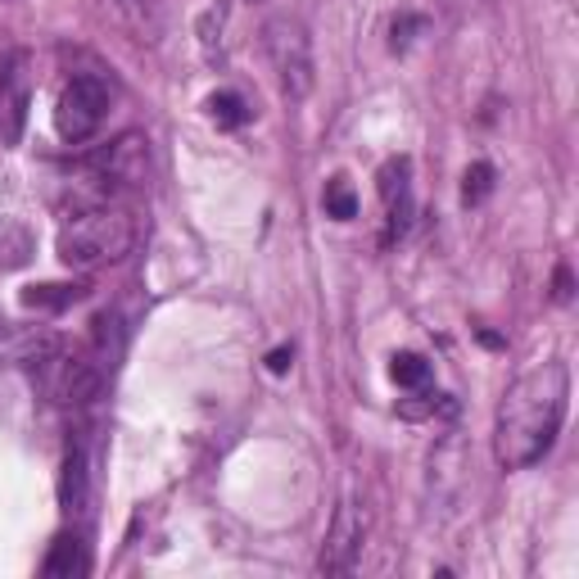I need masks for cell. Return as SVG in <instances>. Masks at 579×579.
Returning a JSON list of instances; mask_svg holds the SVG:
<instances>
[{"instance_id": "obj_17", "label": "cell", "mask_w": 579, "mask_h": 579, "mask_svg": "<svg viewBox=\"0 0 579 579\" xmlns=\"http://www.w3.org/2000/svg\"><path fill=\"white\" fill-rule=\"evenodd\" d=\"M389 376H394V385H403V389H425V385H431V362H425L421 353H394L389 358Z\"/></svg>"}, {"instance_id": "obj_14", "label": "cell", "mask_w": 579, "mask_h": 579, "mask_svg": "<svg viewBox=\"0 0 579 579\" xmlns=\"http://www.w3.org/2000/svg\"><path fill=\"white\" fill-rule=\"evenodd\" d=\"M222 33H227V0H218V5L200 19V50H204L208 64H222V59H227Z\"/></svg>"}, {"instance_id": "obj_6", "label": "cell", "mask_w": 579, "mask_h": 579, "mask_svg": "<svg viewBox=\"0 0 579 579\" xmlns=\"http://www.w3.org/2000/svg\"><path fill=\"white\" fill-rule=\"evenodd\" d=\"M376 181H381V200H385V236H381V245L389 250L394 240H403L408 227H412V164L403 155L389 159Z\"/></svg>"}, {"instance_id": "obj_5", "label": "cell", "mask_w": 579, "mask_h": 579, "mask_svg": "<svg viewBox=\"0 0 579 579\" xmlns=\"http://www.w3.org/2000/svg\"><path fill=\"white\" fill-rule=\"evenodd\" d=\"M27 109H33V73H27V55L19 50L0 73V141L5 145L23 141Z\"/></svg>"}, {"instance_id": "obj_4", "label": "cell", "mask_w": 579, "mask_h": 579, "mask_svg": "<svg viewBox=\"0 0 579 579\" xmlns=\"http://www.w3.org/2000/svg\"><path fill=\"white\" fill-rule=\"evenodd\" d=\"M267 55L272 69L281 77V91L290 100H303L313 91V41L303 33V23L294 19H277L267 27Z\"/></svg>"}, {"instance_id": "obj_21", "label": "cell", "mask_w": 579, "mask_h": 579, "mask_svg": "<svg viewBox=\"0 0 579 579\" xmlns=\"http://www.w3.org/2000/svg\"><path fill=\"white\" fill-rule=\"evenodd\" d=\"M566 299H570V272L557 267V303H566Z\"/></svg>"}, {"instance_id": "obj_1", "label": "cell", "mask_w": 579, "mask_h": 579, "mask_svg": "<svg viewBox=\"0 0 579 579\" xmlns=\"http://www.w3.org/2000/svg\"><path fill=\"white\" fill-rule=\"evenodd\" d=\"M566 399H570V372L562 362H543V367L526 372L507 389L498 408V462L507 471H526L557 444L562 421H566Z\"/></svg>"}, {"instance_id": "obj_3", "label": "cell", "mask_w": 579, "mask_h": 579, "mask_svg": "<svg viewBox=\"0 0 579 579\" xmlns=\"http://www.w3.org/2000/svg\"><path fill=\"white\" fill-rule=\"evenodd\" d=\"M105 113H109V82L100 73H77L55 105V132L69 145H82L86 136L100 132Z\"/></svg>"}, {"instance_id": "obj_9", "label": "cell", "mask_w": 579, "mask_h": 579, "mask_svg": "<svg viewBox=\"0 0 579 579\" xmlns=\"http://www.w3.org/2000/svg\"><path fill=\"white\" fill-rule=\"evenodd\" d=\"M86 294L82 281H46V286H27L23 290V309H37V313H64Z\"/></svg>"}, {"instance_id": "obj_10", "label": "cell", "mask_w": 579, "mask_h": 579, "mask_svg": "<svg viewBox=\"0 0 579 579\" xmlns=\"http://www.w3.org/2000/svg\"><path fill=\"white\" fill-rule=\"evenodd\" d=\"M91 358H96V367L105 376H113L118 358H123V317H118V313H100L96 317V349H91Z\"/></svg>"}, {"instance_id": "obj_2", "label": "cell", "mask_w": 579, "mask_h": 579, "mask_svg": "<svg viewBox=\"0 0 579 579\" xmlns=\"http://www.w3.org/2000/svg\"><path fill=\"white\" fill-rule=\"evenodd\" d=\"M132 245H136V222L123 208H109V204L73 213V218L59 227V240H55L64 267H77V272L100 267V263H118Z\"/></svg>"}, {"instance_id": "obj_22", "label": "cell", "mask_w": 579, "mask_h": 579, "mask_svg": "<svg viewBox=\"0 0 579 579\" xmlns=\"http://www.w3.org/2000/svg\"><path fill=\"white\" fill-rule=\"evenodd\" d=\"M480 345H490V349H503V340H498L494 330H480Z\"/></svg>"}, {"instance_id": "obj_18", "label": "cell", "mask_w": 579, "mask_h": 579, "mask_svg": "<svg viewBox=\"0 0 579 579\" xmlns=\"http://www.w3.org/2000/svg\"><path fill=\"white\" fill-rule=\"evenodd\" d=\"M494 195V164H471L462 177V204H484Z\"/></svg>"}, {"instance_id": "obj_13", "label": "cell", "mask_w": 579, "mask_h": 579, "mask_svg": "<svg viewBox=\"0 0 579 579\" xmlns=\"http://www.w3.org/2000/svg\"><path fill=\"white\" fill-rule=\"evenodd\" d=\"M208 118H213V123H218L222 132H236V128H245L250 123V118H254V109L245 105V100H240L236 96V91H218V96H208Z\"/></svg>"}, {"instance_id": "obj_7", "label": "cell", "mask_w": 579, "mask_h": 579, "mask_svg": "<svg viewBox=\"0 0 579 579\" xmlns=\"http://www.w3.org/2000/svg\"><path fill=\"white\" fill-rule=\"evenodd\" d=\"M362 511L353 503H340V511H335V526L326 534V547H322V570L326 575H349L358 553H362Z\"/></svg>"}, {"instance_id": "obj_19", "label": "cell", "mask_w": 579, "mask_h": 579, "mask_svg": "<svg viewBox=\"0 0 579 579\" xmlns=\"http://www.w3.org/2000/svg\"><path fill=\"white\" fill-rule=\"evenodd\" d=\"M421 27H425L421 14H399V19L389 23V46H394V50H403V46L412 41V33H421Z\"/></svg>"}, {"instance_id": "obj_12", "label": "cell", "mask_w": 579, "mask_h": 579, "mask_svg": "<svg viewBox=\"0 0 579 579\" xmlns=\"http://www.w3.org/2000/svg\"><path fill=\"white\" fill-rule=\"evenodd\" d=\"M27 258H33V231H27L23 222L0 218V272H14Z\"/></svg>"}, {"instance_id": "obj_20", "label": "cell", "mask_w": 579, "mask_h": 579, "mask_svg": "<svg viewBox=\"0 0 579 579\" xmlns=\"http://www.w3.org/2000/svg\"><path fill=\"white\" fill-rule=\"evenodd\" d=\"M290 362H294V349L281 345V349H272V353H267V372H272V376H286V372H290Z\"/></svg>"}, {"instance_id": "obj_16", "label": "cell", "mask_w": 579, "mask_h": 579, "mask_svg": "<svg viewBox=\"0 0 579 579\" xmlns=\"http://www.w3.org/2000/svg\"><path fill=\"white\" fill-rule=\"evenodd\" d=\"M118 10H123V19L136 27L141 41H155V37H159V27H164L159 0H118Z\"/></svg>"}, {"instance_id": "obj_15", "label": "cell", "mask_w": 579, "mask_h": 579, "mask_svg": "<svg viewBox=\"0 0 579 579\" xmlns=\"http://www.w3.org/2000/svg\"><path fill=\"white\" fill-rule=\"evenodd\" d=\"M322 208H326V218H335V222H353V218H358V195H353V186H349V177H330V181H326Z\"/></svg>"}, {"instance_id": "obj_11", "label": "cell", "mask_w": 579, "mask_h": 579, "mask_svg": "<svg viewBox=\"0 0 579 579\" xmlns=\"http://www.w3.org/2000/svg\"><path fill=\"white\" fill-rule=\"evenodd\" d=\"M59 503H64V511H82L86 507V453L77 444L64 457V475H59Z\"/></svg>"}, {"instance_id": "obj_8", "label": "cell", "mask_w": 579, "mask_h": 579, "mask_svg": "<svg viewBox=\"0 0 579 579\" xmlns=\"http://www.w3.org/2000/svg\"><path fill=\"white\" fill-rule=\"evenodd\" d=\"M50 579H77V575H86L91 570V557H86V543L77 539V534H59L55 539V547H50V557H46V566H41Z\"/></svg>"}]
</instances>
